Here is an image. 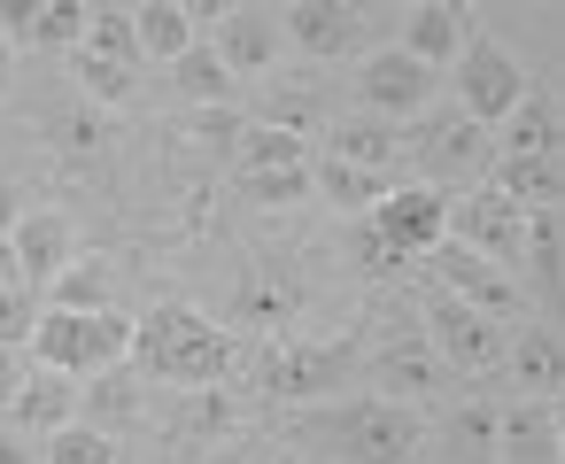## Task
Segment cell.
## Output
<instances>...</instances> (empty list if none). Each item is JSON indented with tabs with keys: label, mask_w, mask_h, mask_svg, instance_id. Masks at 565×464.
<instances>
[{
	"label": "cell",
	"mask_w": 565,
	"mask_h": 464,
	"mask_svg": "<svg viewBox=\"0 0 565 464\" xmlns=\"http://www.w3.org/2000/svg\"><path fill=\"white\" fill-rule=\"evenodd\" d=\"M132 364H140L148 379L179 387V395H202V387H217V379L241 371V348H233V333H225L217 317H202V310H186V302H156V310L132 325Z\"/></svg>",
	"instance_id": "1"
},
{
	"label": "cell",
	"mask_w": 565,
	"mask_h": 464,
	"mask_svg": "<svg viewBox=\"0 0 565 464\" xmlns=\"http://www.w3.org/2000/svg\"><path fill=\"white\" fill-rule=\"evenodd\" d=\"M302 433L333 464H411L426 449V418L403 410V402H380V395H356L341 410H318V418H302Z\"/></svg>",
	"instance_id": "2"
},
{
	"label": "cell",
	"mask_w": 565,
	"mask_h": 464,
	"mask_svg": "<svg viewBox=\"0 0 565 464\" xmlns=\"http://www.w3.org/2000/svg\"><path fill=\"white\" fill-rule=\"evenodd\" d=\"M403 163H418V186H472L495 171V140L465 117V109H426L411 132H403Z\"/></svg>",
	"instance_id": "3"
},
{
	"label": "cell",
	"mask_w": 565,
	"mask_h": 464,
	"mask_svg": "<svg viewBox=\"0 0 565 464\" xmlns=\"http://www.w3.org/2000/svg\"><path fill=\"white\" fill-rule=\"evenodd\" d=\"M32 356L40 371H63V379H102L132 356V317L102 310V317H78V310H47L40 333H32Z\"/></svg>",
	"instance_id": "4"
},
{
	"label": "cell",
	"mask_w": 565,
	"mask_h": 464,
	"mask_svg": "<svg viewBox=\"0 0 565 464\" xmlns=\"http://www.w3.org/2000/svg\"><path fill=\"white\" fill-rule=\"evenodd\" d=\"M526 71H519V55L503 47V40H488V32H472L465 40V55H457V109L480 125V132H495L519 101H526Z\"/></svg>",
	"instance_id": "5"
},
{
	"label": "cell",
	"mask_w": 565,
	"mask_h": 464,
	"mask_svg": "<svg viewBox=\"0 0 565 464\" xmlns=\"http://www.w3.org/2000/svg\"><path fill=\"white\" fill-rule=\"evenodd\" d=\"M426 325H434V356H441V371H495L503 364V348H511V325H495V317H480L472 302H457V294H426Z\"/></svg>",
	"instance_id": "6"
},
{
	"label": "cell",
	"mask_w": 565,
	"mask_h": 464,
	"mask_svg": "<svg viewBox=\"0 0 565 464\" xmlns=\"http://www.w3.org/2000/svg\"><path fill=\"white\" fill-rule=\"evenodd\" d=\"M449 240L472 248V256H488L495 271L519 279V263H526V209L503 202L495 186H472L465 202H449Z\"/></svg>",
	"instance_id": "7"
},
{
	"label": "cell",
	"mask_w": 565,
	"mask_h": 464,
	"mask_svg": "<svg viewBox=\"0 0 565 464\" xmlns=\"http://www.w3.org/2000/svg\"><path fill=\"white\" fill-rule=\"evenodd\" d=\"M356 364H364L356 341H318V348H271L256 379H264L271 402H326L333 387H349Z\"/></svg>",
	"instance_id": "8"
},
{
	"label": "cell",
	"mask_w": 565,
	"mask_h": 464,
	"mask_svg": "<svg viewBox=\"0 0 565 464\" xmlns=\"http://www.w3.org/2000/svg\"><path fill=\"white\" fill-rule=\"evenodd\" d=\"M426 109H434V71L411 63L403 47H372L356 71V117L395 125V117H426Z\"/></svg>",
	"instance_id": "9"
},
{
	"label": "cell",
	"mask_w": 565,
	"mask_h": 464,
	"mask_svg": "<svg viewBox=\"0 0 565 464\" xmlns=\"http://www.w3.org/2000/svg\"><path fill=\"white\" fill-rule=\"evenodd\" d=\"M426 263H434V287L457 294V302H472L480 317H526V287H519L511 271H495L488 256L441 240V248H426Z\"/></svg>",
	"instance_id": "10"
},
{
	"label": "cell",
	"mask_w": 565,
	"mask_h": 464,
	"mask_svg": "<svg viewBox=\"0 0 565 464\" xmlns=\"http://www.w3.org/2000/svg\"><path fill=\"white\" fill-rule=\"evenodd\" d=\"M279 40L302 63H341L364 47V9L356 0H295V9H279Z\"/></svg>",
	"instance_id": "11"
},
{
	"label": "cell",
	"mask_w": 565,
	"mask_h": 464,
	"mask_svg": "<svg viewBox=\"0 0 565 464\" xmlns=\"http://www.w3.org/2000/svg\"><path fill=\"white\" fill-rule=\"evenodd\" d=\"M372 233H380L387 248H403V256H426V248L449 240V194H434V186H395V194L372 209Z\"/></svg>",
	"instance_id": "12"
},
{
	"label": "cell",
	"mask_w": 565,
	"mask_h": 464,
	"mask_svg": "<svg viewBox=\"0 0 565 464\" xmlns=\"http://www.w3.org/2000/svg\"><path fill=\"white\" fill-rule=\"evenodd\" d=\"M503 371H511V387H526L534 402H557V395H565V333L542 325V317H519V325H511V348H503Z\"/></svg>",
	"instance_id": "13"
},
{
	"label": "cell",
	"mask_w": 565,
	"mask_h": 464,
	"mask_svg": "<svg viewBox=\"0 0 565 464\" xmlns=\"http://www.w3.org/2000/svg\"><path fill=\"white\" fill-rule=\"evenodd\" d=\"M441 356L426 348V341H387V348H372V395L380 402H403V410H418V402H434L441 395Z\"/></svg>",
	"instance_id": "14"
},
{
	"label": "cell",
	"mask_w": 565,
	"mask_h": 464,
	"mask_svg": "<svg viewBox=\"0 0 565 464\" xmlns=\"http://www.w3.org/2000/svg\"><path fill=\"white\" fill-rule=\"evenodd\" d=\"M472 32H480V24H472L465 0H418V9H403V55H411V63H426V71L457 63Z\"/></svg>",
	"instance_id": "15"
},
{
	"label": "cell",
	"mask_w": 565,
	"mask_h": 464,
	"mask_svg": "<svg viewBox=\"0 0 565 464\" xmlns=\"http://www.w3.org/2000/svg\"><path fill=\"white\" fill-rule=\"evenodd\" d=\"M495 155L503 163H557L565 155V117H557V101L542 86H526V101L495 125Z\"/></svg>",
	"instance_id": "16"
},
{
	"label": "cell",
	"mask_w": 565,
	"mask_h": 464,
	"mask_svg": "<svg viewBox=\"0 0 565 464\" xmlns=\"http://www.w3.org/2000/svg\"><path fill=\"white\" fill-rule=\"evenodd\" d=\"M279 9H225V24H217V63L233 71V78H271V63H279Z\"/></svg>",
	"instance_id": "17"
},
{
	"label": "cell",
	"mask_w": 565,
	"mask_h": 464,
	"mask_svg": "<svg viewBox=\"0 0 565 464\" xmlns=\"http://www.w3.org/2000/svg\"><path fill=\"white\" fill-rule=\"evenodd\" d=\"M71 263H78V225L63 209H32L17 225V271H24V287H55Z\"/></svg>",
	"instance_id": "18"
},
{
	"label": "cell",
	"mask_w": 565,
	"mask_h": 464,
	"mask_svg": "<svg viewBox=\"0 0 565 464\" xmlns=\"http://www.w3.org/2000/svg\"><path fill=\"white\" fill-rule=\"evenodd\" d=\"M495 464H557V418L550 402L519 395L495 410Z\"/></svg>",
	"instance_id": "19"
},
{
	"label": "cell",
	"mask_w": 565,
	"mask_h": 464,
	"mask_svg": "<svg viewBox=\"0 0 565 464\" xmlns=\"http://www.w3.org/2000/svg\"><path fill=\"white\" fill-rule=\"evenodd\" d=\"M434 464H495V402L488 395H465L441 410L434 425Z\"/></svg>",
	"instance_id": "20"
},
{
	"label": "cell",
	"mask_w": 565,
	"mask_h": 464,
	"mask_svg": "<svg viewBox=\"0 0 565 464\" xmlns=\"http://www.w3.org/2000/svg\"><path fill=\"white\" fill-rule=\"evenodd\" d=\"M326 163H349V171H380V179H395V163H403V132L380 125V117H341V125H326Z\"/></svg>",
	"instance_id": "21"
},
{
	"label": "cell",
	"mask_w": 565,
	"mask_h": 464,
	"mask_svg": "<svg viewBox=\"0 0 565 464\" xmlns=\"http://www.w3.org/2000/svg\"><path fill=\"white\" fill-rule=\"evenodd\" d=\"M9 418H17V433H63V425H78V379H63V371H32V379L17 387Z\"/></svg>",
	"instance_id": "22"
},
{
	"label": "cell",
	"mask_w": 565,
	"mask_h": 464,
	"mask_svg": "<svg viewBox=\"0 0 565 464\" xmlns=\"http://www.w3.org/2000/svg\"><path fill=\"white\" fill-rule=\"evenodd\" d=\"M488 186H495L503 202H519L526 217H542V209H565V163H503V155H495Z\"/></svg>",
	"instance_id": "23"
},
{
	"label": "cell",
	"mask_w": 565,
	"mask_h": 464,
	"mask_svg": "<svg viewBox=\"0 0 565 464\" xmlns=\"http://www.w3.org/2000/svg\"><path fill=\"white\" fill-rule=\"evenodd\" d=\"M132 418H140V387L125 371H102V379L78 387V425H94V433L117 441V425H132Z\"/></svg>",
	"instance_id": "24"
},
{
	"label": "cell",
	"mask_w": 565,
	"mask_h": 464,
	"mask_svg": "<svg viewBox=\"0 0 565 464\" xmlns=\"http://www.w3.org/2000/svg\"><path fill=\"white\" fill-rule=\"evenodd\" d=\"M171 86H179V101H186V109H217V101L233 94V71L217 63V47H210V40H194V47L171 63Z\"/></svg>",
	"instance_id": "25"
},
{
	"label": "cell",
	"mask_w": 565,
	"mask_h": 464,
	"mask_svg": "<svg viewBox=\"0 0 565 464\" xmlns=\"http://www.w3.org/2000/svg\"><path fill=\"white\" fill-rule=\"evenodd\" d=\"M233 148H241V179H248V171H310L302 132H279V125H241Z\"/></svg>",
	"instance_id": "26"
},
{
	"label": "cell",
	"mask_w": 565,
	"mask_h": 464,
	"mask_svg": "<svg viewBox=\"0 0 565 464\" xmlns=\"http://www.w3.org/2000/svg\"><path fill=\"white\" fill-rule=\"evenodd\" d=\"M310 186H318L333 209H349V217H356V209H380V202L395 194V179H380V171H349V163H326V155L310 163Z\"/></svg>",
	"instance_id": "27"
},
{
	"label": "cell",
	"mask_w": 565,
	"mask_h": 464,
	"mask_svg": "<svg viewBox=\"0 0 565 464\" xmlns=\"http://www.w3.org/2000/svg\"><path fill=\"white\" fill-rule=\"evenodd\" d=\"M132 32H140V55H163V63H179L194 47V17L179 9V0H140Z\"/></svg>",
	"instance_id": "28"
},
{
	"label": "cell",
	"mask_w": 565,
	"mask_h": 464,
	"mask_svg": "<svg viewBox=\"0 0 565 464\" xmlns=\"http://www.w3.org/2000/svg\"><path fill=\"white\" fill-rule=\"evenodd\" d=\"M86 55H102V63H140V32H132V9H94L86 0V40H78Z\"/></svg>",
	"instance_id": "29"
},
{
	"label": "cell",
	"mask_w": 565,
	"mask_h": 464,
	"mask_svg": "<svg viewBox=\"0 0 565 464\" xmlns=\"http://www.w3.org/2000/svg\"><path fill=\"white\" fill-rule=\"evenodd\" d=\"M47 310H78V317H102L109 310V263H71L55 287H47Z\"/></svg>",
	"instance_id": "30"
},
{
	"label": "cell",
	"mask_w": 565,
	"mask_h": 464,
	"mask_svg": "<svg viewBox=\"0 0 565 464\" xmlns=\"http://www.w3.org/2000/svg\"><path fill=\"white\" fill-rule=\"evenodd\" d=\"M295 302H302V287H279V279H264V271L241 279V317H248V325H287Z\"/></svg>",
	"instance_id": "31"
},
{
	"label": "cell",
	"mask_w": 565,
	"mask_h": 464,
	"mask_svg": "<svg viewBox=\"0 0 565 464\" xmlns=\"http://www.w3.org/2000/svg\"><path fill=\"white\" fill-rule=\"evenodd\" d=\"M40 317H47L40 287H0V348H32Z\"/></svg>",
	"instance_id": "32"
},
{
	"label": "cell",
	"mask_w": 565,
	"mask_h": 464,
	"mask_svg": "<svg viewBox=\"0 0 565 464\" xmlns=\"http://www.w3.org/2000/svg\"><path fill=\"white\" fill-rule=\"evenodd\" d=\"M47 464H125V449L94 425H63V433H47Z\"/></svg>",
	"instance_id": "33"
},
{
	"label": "cell",
	"mask_w": 565,
	"mask_h": 464,
	"mask_svg": "<svg viewBox=\"0 0 565 464\" xmlns=\"http://www.w3.org/2000/svg\"><path fill=\"white\" fill-rule=\"evenodd\" d=\"M78 40H86V0H40L32 47H63V55H78Z\"/></svg>",
	"instance_id": "34"
},
{
	"label": "cell",
	"mask_w": 565,
	"mask_h": 464,
	"mask_svg": "<svg viewBox=\"0 0 565 464\" xmlns=\"http://www.w3.org/2000/svg\"><path fill=\"white\" fill-rule=\"evenodd\" d=\"M71 71H78V86H86V101H102V109H117V101H132V71L125 63H102V55H71Z\"/></svg>",
	"instance_id": "35"
},
{
	"label": "cell",
	"mask_w": 565,
	"mask_h": 464,
	"mask_svg": "<svg viewBox=\"0 0 565 464\" xmlns=\"http://www.w3.org/2000/svg\"><path fill=\"white\" fill-rule=\"evenodd\" d=\"M241 194H248L256 209H287V202H302V194H310V171H248V179H241Z\"/></svg>",
	"instance_id": "36"
},
{
	"label": "cell",
	"mask_w": 565,
	"mask_h": 464,
	"mask_svg": "<svg viewBox=\"0 0 565 464\" xmlns=\"http://www.w3.org/2000/svg\"><path fill=\"white\" fill-rule=\"evenodd\" d=\"M349 256H356V271H364V279H395V271L411 263V256H403V248H387V240H380L372 225H364V233L349 240Z\"/></svg>",
	"instance_id": "37"
},
{
	"label": "cell",
	"mask_w": 565,
	"mask_h": 464,
	"mask_svg": "<svg viewBox=\"0 0 565 464\" xmlns=\"http://www.w3.org/2000/svg\"><path fill=\"white\" fill-rule=\"evenodd\" d=\"M47 132H55V148H78V155H86V148H102V125H94L86 109H71V117L55 109V117H47Z\"/></svg>",
	"instance_id": "38"
},
{
	"label": "cell",
	"mask_w": 565,
	"mask_h": 464,
	"mask_svg": "<svg viewBox=\"0 0 565 464\" xmlns=\"http://www.w3.org/2000/svg\"><path fill=\"white\" fill-rule=\"evenodd\" d=\"M32 24H40V0H0V40H32Z\"/></svg>",
	"instance_id": "39"
},
{
	"label": "cell",
	"mask_w": 565,
	"mask_h": 464,
	"mask_svg": "<svg viewBox=\"0 0 565 464\" xmlns=\"http://www.w3.org/2000/svg\"><path fill=\"white\" fill-rule=\"evenodd\" d=\"M17 225H24V194L17 179H0V240H17Z\"/></svg>",
	"instance_id": "40"
},
{
	"label": "cell",
	"mask_w": 565,
	"mask_h": 464,
	"mask_svg": "<svg viewBox=\"0 0 565 464\" xmlns=\"http://www.w3.org/2000/svg\"><path fill=\"white\" fill-rule=\"evenodd\" d=\"M17 387H24V364H17V348H0V410L17 402Z\"/></svg>",
	"instance_id": "41"
},
{
	"label": "cell",
	"mask_w": 565,
	"mask_h": 464,
	"mask_svg": "<svg viewBox=\"0 0 565 464\" xmlns=\"http://www.w3.org/2000/svg\"><path fill=\"white\" fill-rule=\"evenodd\" d=\"M0 464H40V456L24 449V433H0Z\"/></svg>",
	"instance_id": "42"
},
{
	"label": "cell",
	"mask_w": 565,
	"mask_h": 464,
	"mask_svg": "<svg viewBox=\"0 0 565 464\" xmlns=\"http://www.w3.org/2000/svg\"><path fill=\"white\" fill-rule=\"evenodd\" d=\"M0 287H24V271H17V240H0Z\"/></svg>",
	"instance_id": "43"
},
{
	"label": "cell",
	"mask_w": 565,
	"mask_h": 464,
	"mask_svg": "<svg viewBox=\"0 0 565 464\" xmlns=\"http://www.w3.org/2000/svg\"><path fill=\"white\" fill-rule=\"evenodd\" d=\"M550 418H557V464H565V395L550 402Z\"/></svg>",
	"instance_id": "44"
},
{
	"label": "cell",
	"mask_w": 565,
	"mask_h": 464,
	"mask_svg": "<svg viewBox=\"0 0 565 464\" xmlns=\"http://www.w3.org/2000/svg\"><path fill=\"white\" fill-rule=\"evenodd\" d=\"M9 71H17V55H9V40H0V94H9Z\"/></svg>",
	"instance_id": "45"
}]
</instances>
